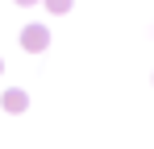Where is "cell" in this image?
Masks as SVG:
<instances>
[{
	"label": "cell",
	"instance_id": "4",
	"mask_svg": "<svg viewBox=\"0 0 154 149\" xmlns=\"http://www.w3.org/2000/svg\"><path fill=\"white\" fill-rule=\"evenodd\" d=\"M13 4H21V8H33V4H42V0H13Z\"/></svg>",
	"mask_w": 154,
	"mask_h": 149
},
{
	"label": "cell",
	"instance_id": "1",
	"mask_svg": "<svg viewBox=\"0 0 154 149\" xmlns=\"http://www.w3.org/2000/svg\"><path fill=\"white\" fill-rule=\"evenodd\" d=\"M21 50H25V54H46V50H50V29L42 21H29L25 29H21Z\"/></svg>",
	"mask_w": 154,
	"mask_h": 149
},
{
	"label": "cell",
	"instance_id": "3",
	"mask_svg": "<svg viewBox=\"0 0 154 149\" xmlns=\"http://www.w3.org/2000/svg\"><path fill=\"white\" fill-rule=\"evenodd\" d=\"M42 4H46V13H54V17H67L75 8V0H42Z\"/></svg>",
	"mask_w": 154,
	"mask_h": 149
},
{
	"label": "cell",
	"instance_id": "5",
	"mask_svg": "<svg viewBox=\"0 0 154 149\" xmlns=\"http://www.w3.org/2000/svg\"><path fill=\"white\" fill-rule=\"evenodd\" d=\"M0 74H4V58H0Z\"/></svg>",
	"mask_w": 154,
	"mask_h": 149
},
{
	"label": "cell",
	"instance_id": "2",
	"mask_svg": "<svg viewBox=\"0 0 154 149\" xmlns=\"http://www.w3.org/2000/svg\"><path fill=\"white\" fill-rule=\"evenodd\" d=\"M0 108H4L8 116H21V112L29 108V95L21 91V87H4V91H0Z\"/></svg>",
	"mask_w": 154,
	"mask_h": 149
}]
</instances>
